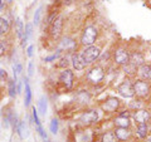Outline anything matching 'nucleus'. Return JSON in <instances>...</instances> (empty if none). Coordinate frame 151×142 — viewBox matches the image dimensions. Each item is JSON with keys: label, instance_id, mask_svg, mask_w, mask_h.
I'll use <instances>...</instances> for the list:
<instances>
[{"label": "nucleus", "instance_id": "1", "mask_svg": "<svg viewBox=\"0 0 151 142\" xmlns=\"http://www.w3.org/2000/svg\"><path fill=\"white\" fill-rule=\"evenodd\" d=\"M98 35V32H97V28L93 27V25H89L87 27L86 29H84L83 34H82V38H81V43L83 45H88L91 47L94 40H96V38Z\"/></svg>", "mask_w": 151, "mask_h": 142}, {"label": "nucleus", "instance_id": "2", "mask_svg": "<svg viewBox=\"0 0 151 142\" xmlns=\"http://www.w3.org/2000/svg\"><path fill=\"white\" fill-rule=\"evenodd\" d=\"M100 54H101V50H100V48H97V47H93V45H91V47H88V48H86L83 52H82V58L84 59V62H86L87 64H89V63H92V62H94L98 57H100Z\"/></svg>", "mask_w": 151, "mask_h": 142}, {"label": "nucleus", "instance_id": "3", "mask_svg": "<svg viewBox=\"0 0 151 142\" xmlns=\"http://www.w3.org/2000/svg\"><path fill=\"white\" fill-rule=\"evenodd\" d=\"M117 91L120 92L121 96H124L126 98H130L135 94V88L134 86L129 82V80H125V82H122L119 87H117Z\"/></svg>", "mask_w": 151, "mask_h": 142}, {"label": "nucleus", "instance_id": "4", "mask_svg": "<svg viewBox=\"0 0 151 142\" xmlns=\"http://www.w3.org/2000/svg\"><path fill=\"white\" fill-rule=\"evenodd\" d=\"M63 28V18L58 16L55 18L54 20L50 22V35L53 38H58L60 35V32H62Z\"/></svg>", "mask_w": 151, "mask_h": 142}, {"label": "nucleus", "instance_id": "5", "mask_svg": "<svg viewBox=\"0 0 151 142\" xmlns=\"http://www.w3.org/2000/svg\"><path fill=\"white\" fill-rule=\"evenodd\" d=\"M73 78H74L73 72H72V70H69V69H64L63 72L60 73V75H59L60 82H62V83L64 84L65 88H72Z\"/></svg>", "mask_w": 151, "mask_h": 142}, {"label": "nucleus", "instance_id": "6", "mask_svg": "<svg viewBox=\"0 0 151 142\" xmlns=\"http://www.w3.org/2000/svg\"><path fill=\"white\" fill-rule=\"evenodd\" d=\"M134 88H135V93L139 94L140 97L147 96L149 91H150L149 84L146 82H144V80H136V83L134 84Z\"/></svg>", "mask_w": 151, "mask_h": 142}, {"label": "nucleus", "instance_id": "7", "mask_svg": "<svg viewBox=\"0 0 151 142\" xmlns=\"http://www.w3.org/2000/svg\"><path fill=\"white\" fill-rule=\"evenodd\" d=\"M115 60L119 64H129L130 63V54L124 49H119L115 53Z\"/></svg>", "mask_w": 151, "mask_h": 142}, {"label": "nucleus", "instance_id": "8", "mask_svg": "<svg viewBox=\"0 0 151 142\" xmlns=\"http://www.w3.org/2000/svg\"><path fill=\"white\" fill-rule=\"evenodd\" d=\"M103 75H105V73H103L102 68L96 67V68H92L91 72L88 73V79L91 80V82H93V83H97L103 78Z\"/></svg>", "mask_w": 151, "mask_h": 142}, {"label": "nucleus", "instance_id": "9", "mask_svg": "<svg viewBox=\"0 0 151 142\" xmlns=\"http://www.w3.org/2000/svg\"><path fill=\"white\" fill-rule=\"evenodd\" d=\"M97 118H98V115H97L96 111H88V112L84 113V115H82L81 122H82V123L89 125V123H93V122H96Z\"/></svg>", "mask_w": 151, "mask_h": 142}, {"label": "nucleus", "instance_id": "10", "mask_svg": "<svg viewBox=\"0 0 151 142\" xmlns=\"http://www.w3.org/2000/svg\"><path fill=\"white\" fill-rule=\"evenodd\" d=\"M119 107V99L117 98H110L102 105V110L106 112H113Z\"/></svg>", "mask_w": 151, "mask_h": 142}, {"label": "nucleus", "instance_id": "11", "mask_svg": "<svg viewBox=\"0 0 151 142\" xmlns=\"http://www.w3.org/2000/svg\"><path fill=\"white\" fill-rule=\"evenodd\" d=\"M72 64L77 70H82L86 68V65H87V63L84 62V59L82 58L81 54H74L72 57Z\"/></svg>", "mask_w": 151, "mask_h": 142}, {"label": "nucleus", "instance_id": "12", "mask_svg": "<svg viewBox=\"0 0 151 142\" xmlns=\"http://www.w3.org/2000/svg\"><path fill=\"white\" fill-rule=\"evenodd\" d=\"M134 117H135V121L139 122V123H146V122L149 121V118H150V115H149L147 111H145V110H139L137 112L135 113Z\"/></svg>", "mask_w": 151, "mask_h": 142}, {"label": "nucleus", "instance_id": "13", "mask_svg": "<svg viewBox=\"0 0 151 142\" xmlns=\"http://www.w3.org/2000/svg\"><path fill=\"white\" fill-rule=\"evenodd\" d=\"M144 62H145V58L144 55L141 53H134L132 55H130V63H132L136 67H141V65H144Z\"/></svg>", "mask_w": 151, "mask_h": 142}, {"label": "nucleus", "instance_id": "14", "mask_svg": "<svg viewBox=\"0 0 151 142\" xmlns=\"http://www.w3.org/2000/svg\"><path fill=\"white\" fill-rule=\"evenodd\" d=\"M139 73L144 79H151V65L149 64L141 65L139 69Z\"/></svg>", "mask_w": 151, "mask_h": 142}, {"label": "nucleus", "instance_id": "15", "mask_svg": "<svg viewBox=\"0 0 151 142\" xmlns=\"http://www.w3.org/2000/svg\"><path fill=\"white\" fill-rule=\"evenodd\" d=\"M115 133L117 136V138L119 140H127L130 137V131L127 130V128H122V127H119L116 131H115Z\"/></svg>", "mask_w": 151, "mask_h": 142}, {"label": "nucleus", "instance_id": "16", "mask_svg": "<svg viewBox=\"0 0 151 142\" xmlns=\"http://www.w3.org/2000/svg\"><path fill=\"white\" fill-rule=\"evenodd\" d=\"M115 125L117 127H122V128H127L130 126V121H129V117H124V116H120L115 120Z\"/></svg>", "mask_w": 151, "mask_h": 142}, {"label": "nucleus", "instance_id": "17", "mask_svg": "<svg viewBox=\"0 0 151 142\" xmlns=\"http://www.w3.org/2000/svg\"><path fill=\"white\" fill-rule=\"evenodd\" d=\"M62 48H64L67 52H73L76 48V43L72 39H69V38H65V39L62 42Z\"/></svg>", "mask_w": 151, "mask_h": 142}, {"label": "nucleus", "instance_id": "18", "mask_svg": "<svg viewBox=\"0 0 151 142\" xmlns=\"http://www.w3.org/2000/svg\"><path fill=\"white\" fill-rule=\"evenodd\" d=\"M9 29H10V24H9V22L6 20V19H4V18H0V35L6 34V33L9 32Z\"/></svg>", "mask_w": 151, "mask_h": 142}, {"label": "nucleus", "instance_id": "19", "mask_svg": "<svg viewBox=\"0 0 151 142\" xmlns=\"http://www.w3.org/2000/svg\"><path fill=\"white\" fill-rule=\"evenodd\" d=\"M117 136L115 132H106L102 136V142H117Z\"/></svg>", "mask_w": 151, "mask_h": 142}, {"label": "nucleus", "instance_id": "20", "mask_svg": "<svg viewBox=\"0 0 151 142\" xmlns=\"http://www.w3.org/2000/svg\"><path fill=\"white\" fill-rule=\"evenodd\" d=\"M19 135H20L22 138H27L28 136H29V130H28V126L25 125V122H22L20 125H19Z\"/></svg>", "mask_w": 151, "mask_h": 142}, {"label": "nucleus", "instance_id": "21", "mask_svg": "<svg viewBox=\"0 0 151 142\" xmlns=\"http://www.w3.org/2000/svg\"><path fill=\"white\" fill-rule=\"evenodd\" d=\"M24 86H25V106H29L30 101H32V91H30V87H29L28 80H25Z\"/></svg>", "mask_w": 151, "mask_h": 142}, {"label": "nucleus", "instance_id": "22", "mask_svg": "<svg viewBox=\"0 0 151 142\" xmlns=\"http://www.w3.org/2000/svg\"><path fill=\"white\" fill-rule=\"evenodd\" d=\"M137 135L141 137V138H144L147 135V126L146 123H140L139 127H137Z\"/></svg>", "mask_w": 151, "mask_h": 142}, {"label": "nucleus", "instance_id": "23", "mask_svg": "<svg viewBox=\"0 0 151 142\" xmlns=\"http://www.w3.org/2000/svg\"><path fill=\"white\" fill-rule=\"evenodd\" d=\"M39 111H40L42 115H45V112H47V99H45V97L40 98V101H39Z\"/></svg>", "mask_w": 151, "mask_h": 142}, {"label": "nucleus", "instance_id": "24", "mask_svg": "<svg viewBox=\"0 0 151 142\" xmlns=\"http://www.w3.org/2000/svg\"><path fill=\"white\" fill-rule=\"evenodd\" d=\"M136 69H137L136 65H134L132 63H129V64H126V67H125V72L127 74H134V73H136Z\"/></svg>", "mask_w": 151, "mask_h": 142}, {"label": "nucleus", "instance_id": "25", "mask_svg": "<svg viewBox=\"0 0 151 142\" xmlns=\"http://www.w3.org/2000/svg\"><path fill=\"white\" fill-rule=\"evenodd\" d=\"M50 132L53 135H55L57 132H58V121L57 120H52V122H50Z\"/></svg>", "mask_w": 151, "mask_h": 142}, {"label": "nucleus", "instance_id": "26", "mask_svg": "<svg viewBox=\"0 0 151 142\" xmlns=\"http://www.w3.org/2000/svg\"><path fill=\"white\" fill-rule=\"evenodd\" d=\"M9 94L12 97L15 96V80H10L9 82Z\"/></svg>", "mask_w": 151, "mask_h": 142}, {"label": "nucleus", "instance_id": "27", "mask_svg": "<svg viewBox=\"0 0 151 142\" xmlns=\"http://www.w3.org/2000/svg\"><path fill=\"white\" fill-rule=\"evenodd\" d=\"M32 35V25L30 24H27L25 27V37H24V42L28 40V38Z\"/></svg>", "mask_w": 151, "mask_h": 142}, {"label": "nucleus", "instance_id": "28", "mask_svg": "<svg viewBox=\"0 0 151 142\" xmlns=\"http://www.w3.org/2000/svg\"><path fill=\"white\" fill-rule=\"evenodd\" d=\"M17 33H18V37H22V33H23V25H22V22L20 19H17Z\"/></svg>", "mask_w": 151, "mask_h": 142}, {"label": "nucleus", "instance_id": "29", "mask_svg": "<svg viewBox=\"0 0 151 142\" xmlns=\"http://www.w3.org/2000/svg\"><path fill=\"white\" fill-rule=\"evenodd\" d=\"M33 118H34V122H35L37 127L42 126L40 122H39V117H38V113H37V111H35V108H33Z\"/></svg>", "mask_w": 151, "mask_h": 142}, {"label": "nucleus", "instance_id": "30", "mask_svg": "<svg viewBox=\"0 0 151 142\" xmlns=\"http://www.w3.org/2000/svg\"><path fill=\"white\" fill-rule=\"evenodd\" d=\"M5 50H6V43H5V40H3V42H0V57L5 53Z\"/></svg>", "mask_w": 151, "mask_h": 142}, {"label": "nucleus", "instance_id": "31", "mask_svg": "<svg viewBox=\"0 0 151 142\" xmlns=\"http://www.w3.org/2000/svg\"><path fill=\"white\" fill-rule=\"evenodd\" d=\"M39 15H40V8L35 11V15H34V23H35V24L39 23Z\"/></svg>", "mask_w": 151, "mask_h": 142}, {"label": "nucleus", "instance_id": "32", "mask_svg": "<svg viewBox=\"0 0 151 142\" xmlns=\"http://www.w3.org/2000/svg\"><path fill=\"white\" fill-rule=\"evenodd\" d=\"M57 57H58V54H53V55H50V57H47V58H45V62H50V60L55 59Z\"/></svg>", "mask_w": 151, "mask_h": 142}, {"label": "nucleus", "instance_id": "33", "mask_svg": "<svg viewBox=\"0 0 151 142\" xmlns=\"http://www.w3.org/2000/svg\"><path fill=\"white\" fill-rule=\"evenodd\" d=\"M0 78L5 79L6 78V72H4V70H0Z\"/></svg>", "mask_w": 151, "mask_h": 142}, {"label": "nucleus", "instance_id": "34", "mask_svg": "<svg viewBox=\"0 0 151 142\" xmlns=\"http://www.w3.org/2000/svg\"><path fill=\"white\" fill-rule=\"evenodd\" d=\"M28 55H29V57L33 55V47H32V45L29 47V48H28Z\"/></svg>", "mask_w": 151, "mask_h": 142}, {"label": "nucleus", "instance_id": "35", "mask_svg": "<svg viewBox=\"0 0 151 142\" xmlns=\"http://www.w3.org/2000/svg\"><path fill=\"white\" fill-rule=\"evenodd\" d=\"M32 74H33V63L29 64V75H32Z\"/></svg>", "mask_w": 151, "mask_h": 142}, {"label": "nucleus", "instance_id": "36", "mask_svg": "<svg viewBox=\"0 0 151 142\" xmlns=\"http://www.w3.org/2000/svg\"><path fill=\"white\" fill-rule=\"evenodd\" d=\"M146 142H151V137H150V138H147V141H146Z\"/></svg>", "mask_w": 151, "mask_h": 142}, {"label": "nucleus", "instance_id": "37", "mask_svg": "<svg viewBox=\"0 0 151 142\" xmlns=\"http://www.w3.org/2000/svg\"><path fill=\"white\" fill-rule=\"evenodd\" d=\"M0 6H1V0H0Z\"/></svg>", "mask_w": 151, "mask_h": 142}]
</instances>
